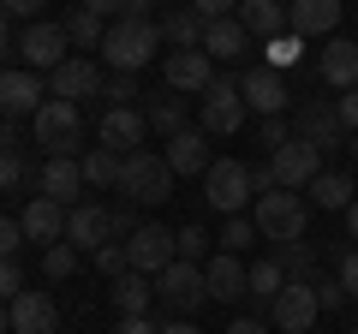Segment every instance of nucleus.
Segmentation results:
<instances>
[{"instance_id": "1", "label": "nucleus", "mask_w": 358, "mask_h": 334, "mask_svg": "<svg viewBox=\"0 0 358 334\" xmlns=\"http://www.w3.org/2000/svg\"><path fill=\"white\" fill-rule=\"evenodd\" d=\"M162 42H167L162 18H114L102 36V60H108V72H143Z\"/></svg>"}, {"instance_id": "2", "label": "nucleus", "mask_w": 358, "mask_h": 334, "mask_svg": "<svg viewBox=\"0 0 358 334\" xmlns=\"http://www.w3.org/2000/svg\"><path fill=\"white\" fill-rule=\"evenodd\" d=\"M173 180L179 173L167 167V155H155V150H131L126 167H120V191L138 209H162L167 197H173Z\"/></svg>"}, {"instance_id": "3", "label": "nucleus", "mask_w": 358, "mask_h": 334, "mask_svg": "<svg viewBox=\"0 0 358 334\" xmlns=\"http://www.w3.org/2000/svg\"><path fill=\"white\" fill-rule=\"evenodd\" d=\"M251 221H257V233H263L268 245H287V239H305V227H310V197L305 191H263L251 203Z\"/></svg>"}, {"instance_id": "4", "label": "nucleus", "mask_w": 358, "mask_h": 334, "mask_svg": "<svg viewBox=\"0 0 358 334\" xmlns=\"http://www.w3.org/2000/svg\"><path fill=\"white\" fill-rule=\"evenodd\" d=\"M30 131H36V143L48 155H78V138H84V114H78V102H60V96H48V102L36 108V119H30Z\"/></svg>"}, {"instance_id": "5", "label": "nucleus", "mask_w": 358, "mask_h": 334, "mask_svg": "<svg viewBox=\"0 0 358 334\" xmlns=\"http://www.w3.org/2000/svg\"><path fill=\"white\" fill-rule=\"evenodd\" d=\"M197 126L209 131V138H233V131L245 126V96H239V78H221L209 84L203 96H197Z\"/></svg>"}, {"instance_id": "6", "label": "nucleus", "mask_w": 358, "mask_h": 334, "mask_svg": "<svg viewBox=\"0 0 358 334\" xmlns=\"http://www.w3.org/2000/svg\"><path fill=\"white\" fill-rule=\"evenodd\" d=\"M203 203L221 209V215H245V203H251V167L233 161V155L209 161V173H203Z\"/></svg>"}, {"instance_id": "7", "label": "nucleus", "mask_w": 358, "mask_h": 334, "mask_svg": "<svg viewBox=\"0 0 358 334\" xmlns=\"http://www.w3.org/2000/svg\"><path fill=\"white\" fill-rule=\"evenodd\" d=\"M203 298H209V286H203V263H167V269L155 275V305L173 310V317H192Z\"/></svg>"}, {"instance_id": "8", "label": "nucleus", "mask_w": 358, "mask_h": 334, "mask_svg": "<svg viewBox=\"0 0 358 334\" xmlns=\"http://www.w3.org/2000/svg\"><path fill=\"white\" fill-rule=\"evenodd\" d=\"M72 36H66V24H48V18H36V24L18 30V60L30 66V72H54V66L72 60Z\"/></svg>"}, {"instance_id": "9", "label": "nucleus", "mask_w": 358, "mask_h": 334, "mask_svg": "<svg viewBox=\"0 0 358 334\" xmlns=\"http://www.w3.org/2000/svg\"><path fill=\"white\" fill-rule=\"evenodd\" d=\"M268 167H275V185H281V191H305V185L322 173V150H317V143H305V138L293 131L281 150L268 155Z\"/></svg>"}, {"instance_id": "10", "label": "nucleus", "mask_w": 358, "mask_h": 334, "mask_svg": "<svg viewBox=\"0 0 358 334\" xmlns=\"http://www.w3.org/2000/svg\"><path fill=\"white\" fill-rule=\"evenodd\" d=\"M126 257H131V269H138V275H150V281H155L167 263H179L173 227H162V221H143V227L126 239Z\"/></svg>"}, {"instance_id": "11", "label": "nucleus", "mask_w": 358, "mask_h": 334, "mask_svg": "<svg viewBox=\"0 0 358 334\" xmlns=\"http://www.w3.org/2000/svg\"><path fill=\"white\" fill-rule=\"evenodd\" d=\"M317 317H322V305H317V286L310 281H287L281 298L268 305V328H281V334H310Z\"/></svg>"}, {"instance_id": "12", "label": "nucleus", "mask_w": 358, "mask_h": 334, "mask_svg": "<svg viewBox=\"0 0 358 334\" xmlns=\"http://www.w3.org/2000/svg\"><path fill=\"white\" fill-rule=\"evenodd\" d=\"M162 78H167V90H179V96H203L215 84V60L203 48H173L167 66H162Z\"/></svg>"}, {"instance_id": "13", "label": "nucleus", "mask_w": 358, "mask_h": 334, "mask_svg": "<svg viewBox=\"0 0 358 334\" xmlns=\"http://www.w3.org/2000/svg\"><path fill=\"white\" fill-rule=\"evenodd\" d=\"M239 96H245V108H257L263 119L293 108V90H287V78L275 72V66H251V72L239 78Z\"/></svg>"}, {"instance_id": "14", "label": "nucleus", "mask_w": 358, "mask_h": 334, "mask_svg": "<svg viewBox=\"0 0 358 334\" xmlns=\"http://www.w3.org/2000/svg\"><path fill=\"white\" fill-rule=\"evenodd\" d=\"M42 102H48V90H42V78L30 72V66L0 72V114H6V119H36Z\"/></svg>"}, {"instance_id": "15", "label": "nucleus", "mask_w": 358, "mask_h": 334, "mask_svg": "<svg viewBox=\"0 0 358 334\" xmlns=\"http://www.w3.org/2000/svg\"><path fill=\"white\" fill-rule=\"evenodd\" d=\"M293 131H299L305 143H317L322 155L346 143V126H341V108H334V102H299V114H293Z\"/></svg>"}, {"instance_id": "16", "label": "nucleus", "mask_w": 358, "mask_h": 334, "mask_svg": "<svg viewBox=\"0 0 358 334\" xmlns=\"http://www.w3.org/2000/svg\"><path fill=\"white\" fill-rule=\"evenodd\" d=\"M102 66L84 60V54H72L66 66H54L48 72V96H60V102H84V96H102Z\"/></svg>"}, {"instance_id": "17", "label": "nucleus", "mask_w": 358, "mask_h": 334, "mask_svg": "<svg viewBox=\"0 0 358 334\" xmlns=\"http://www.w3.org/2000/svg\"><path fill=\"white\" fill-rule=\"evenodd\" d=\"M6 310H13V334H60V305L42 286H24Z\"/></svg>"}, {"instance_id": "18", "label": "nucleus", "mask_w": 358, "mask_h": 334, "mask_svg": "<svg viewBox=\"0 0 358 334\" xmlns=\"http://www.w3.org/2000/svg\"><path fill=\"white\" fill-rule=\"evenodd\" d=\"M108 239H114V209L78 203L72 215H66V245H72V251H102Z\"/></svg>"}, {"instance_id": "19", "label": "nucleus", "mask_w": 358, "mask_h": 334, "mask_svg": "<svg viewBox=\"0 0 358 334\" xmlns=\"http://www.w3.org/2000/svg\"><path fill=\"white\" fill-rule=\"evenodd\" d=\"M203 286H209V298H221V305H239V298L251 293V269H245V257L221 251V257L203 263Z\"/></svg>"}, {"instance_id": "20", "label": "nucleus", "mask_w": 358, "mask_h": 334, "mask_svg": "<svg viewBox=\"0 0 358 334\" xmlns=\"http://www.w3.org/2000/svg\"><path fill=\"white\" fill-rule=\"evenodd\" d=\"M143 131H150L143 108H108L102 126H96V138H102L114 155H131V150H143Z\"/></svg>"}, {"instance_id": "21", "label": "nucleus", "mask_w": 358, "mask_h": 334, "mask_svg": "<svg viewBox=\"0 0 358 334\" xmlns=\"http://www.w3.org/2000/svg\"><path fill=\"white\" fill-rule=\"evenodd\" d=\"M317 72L334 90H358V36H329V48L317 54Z\"/></svg>"}, {"instance_id": "22", "label": "nucleus", "mask_w": 358, "mask_h": 334, "mask_svg": "<svg viewBox=\"0 0 358 334\" xmlns=\"http://www.w3.org/2000/svg\"><path fill=\"white\" fill-rule=\"evenodd\" d=\"M341 0H287V30L293 36H334Z\"/></svg>"}, {"instance_id": "23", "label": "nucleus", "mask_w": 358, "mask_h": 334, "mask_svg": "<svg viewBox=\"0 0 358 334\" xmlns=\"http://www.w3.org/2000/svg\"><path fill=\"white\" fill-rule=\"evenodd\" d=\"M245 24V36L251 42H275L287 36V0H239V13H233Z\"/></svg>"}, {"instance_id": "24", "label": "nucleus", "mask_w": 358, "mask_h": 334, "mask_svg": "<svg viewBox=\"0 0 358 334\" xmlns=\"http://www.w3.org/2000/svg\"><path fill=\"white\" fill-rule=\"evenodd\" d=\"M78 191H84V161L78 155H48V167H42V197L78 209Z\"/></svg>"}, {"instance_id": "25", "label": "nucleus", "mask_w": 358, "mask_h": 334, "mask_svg": "<svg viewBox=\"0 0 358 334\" xmlns=\"http://www.w3.org/2000/svg\"><path fill=\"white\" fill-rule=\"evenodd\" d=\"M66 215H72V209H66V203H54V197H30V209L18 215V227H24V239L60 245V239H66Z\"/></svg>"}, {"instance_id": "26", "label": "nucleus", "mask_w": 358, "mask_h": 334, "mask_svg": "<svg viewBox=\"0 0 358 334\" xmlns=\"http://www.w3.org/2000/svg\"><path fill=\"white\" fill-rule=\"evenodd\" d=\"M209 131L203 126H185V131H179V138H167V167H173V173H197V180H203V173H209Z\"/></svg>"}, {"instance_id": "27", "label": "nucleus", "mask_w": 358, "mask_h": 334, "mask_svg": "<svg viewBox=\"0 0 358 334\" xmlns=\"http://www.w3.org/2000/svg\"><path fill=\"white\" fill-rule=\"evenodd\" d=\"M203 54L209 60H245L251 54V36H245L239 18H215V24H203Z\"/></svg>"}, {"instance_id": "28", "label": "nucleus", "mask_w": 358, "mask_h": 334, "mask_svg": "<svg viewBox=\"0 0 358 334\" xmlns=\"http://www.w3.org/2000/svg\"><path fill=\"white\" fill-rule=\"evenodd\" d=\"M108 293H114V310L120 317H150V305H155V281L150 275H120V281H108Z\"/></svg>"}, {"instance_id": "29", "label": "nucleus", "mask_w": 358, "mask_h": 334, "mask_svg": "<svg viewBox=\"0 0 358 334\" xmlns=\"http://www.w3.org/2000/svg\"><path fill=\"white\" fill-rule=\"evenodd\" d=\"M305 197H310L317 209H341V215H346V209H352V180H346V173H329V167H322L317 180L305 185Z\"/></svg>"}, {"instance_id": "30", "label": "nucleus", "mask_w": 358, "mask_h": 334, "mask_svg": "<svg viewBox=\"0 0 358 334\" xmlns=\"http://www.w3.org/2000/svg\"><path fill=\"white\" fill-rule=\"evenodd\" d=\"M78 161H84V185H96V191L114 185V191H120V167H126V155H114L108 143H96V150L78 155Z\"/></svg>"}, {"instance_id": "31", "label": "nucleus", "mask_w": 358, "mask_h": 334, "mask_svg": "<svg viewBox=\"0 0 358 334\" xmlns=\"http://www.w3.org/2000/svg\"><path fill=\"white\" fill-rule=\"evenodd\" d=\"M143 119H150V131H162V138H179V131L192 126V119H185V102H179V96H150Z\"/></svg>"}, {"instance_id": "32", "label": "nucleus", "mask_w": 358, "mask_h": 334, "mask_svg": "<svg viewBox=\"0 0 358 334\" xmlns=\"http://www.w3.org/2000/svg\"><path fill=\"white\" fill-rule=\"evenodd\" d=\"M162 36L173 42V48H203V18L185 6V13H167L162 18Z\"/></svg>"}, {"instance_id": "33", "label": "nucleus", "mask_w": 358, "mask_h": 334, "mask_svg": "<svg viewBox=\"0 0 358 334\" xmlns=\"http://www.w3.org/2000/svg\"><path fill=\"white\" fill-rule=\"evenodd\" d=\"M281 286H287V269H281L275 257H257V263H251V298L275 305V298H281Z\"/></svg>"}, {"instance_id": "34", "label": "nucleus", "mask_w": 358, "mask_h": 334, "mask_svg": "<svg viewBox=\"0 0 358 334\" xmlns=\"http://www.w3.org/2000/svg\"><path fill=\"white\" fill-rule=\"evenodd\" d=\"M60 24H66V36H72L78 48H102V36H108V24H102L96 13H90V6H78V13H66Z\"/></svg>"}, {"instance_id": "35", "label": "nucleus", "mask_w": 358, "mask_h": 334, "mask_svg": "<svg viewBox=\"0 0 358 334\" xmlns=\"http://www.w3.org/2000/svg\"><path fill=\"white\" fill-rule=\"evenodd\" d=\"M310 239H287V245H275V263L287 269V281H310Z\"/></svg>"}, {"instance_id": "36", "label": "nucleus", "mask_w": 358, "mask_h": 334, "mask_svg": "<svg viewBox=\"0 0 358 334\" xmlns=\"http://www.w3.org/2000/svg\"><path fill=\"white\" fill-rule=\"evenodd\" d=\"M138 72H108V84H102V102L108 108H138Z\"/></svg>"}, {"instance_id": "37", "label": "nucleus", "mask_w": 358, "mask_h": 334, "mask_svg": "<svg viewBox=\"0 0 358 334\" xmlns=\"http://www.w3.org/2000/svg\"><path fill=\"white\" fill-rule=\"evenodd\" d=\"M251 239H263V233H257V221H245V215H227V227H221V251L245 257V251H251Z\"/></svg>"}, {"instance_id": "38", "label": "nucleus", "mask_w": 358, "mask_h": 334, "mask_svg": "<svg viewBox=\"0 0 358 334\" xmlns=\"http://www.w3.org/2000/svg\"><path fill=\"white\" fill-rule=\"evenodd\" d=\"M263 48H268V60H263V66H275V72H287V66H299V54H305V36H293V30H287V36L263 42Z\"/></svg>"}, {"instance_id": "39", "label": "nucleus", "mask_w": 358, "mask_h": 334, "mask_svg": "<svg viewBox=\"0 0 358 334\" xmlns=\"http://www.w3.org/2000/svg\"><path fill=\"white\" fill-rule=\"evenodd\" d=\"M173 245H179V263H209V233L203 227H173Z\"/></svg>"}, {"instance_id": "40", "label": "nucleus", "mask_w": 358, "mask_h": 334, "mask_svg": "<svg viewBox=\"0 0 358 334\" xmlns=\"http://www.w3.org/2000/svg\"><path fill=\"white\" fill-rule=\"evenodd\" d=\"M90 257H96V269H102L108 281H120V275H131V257H126V245H114V239H108L102 251H90Z\"/></svg>"}, {"instance_id": "41", "label": "nucleus", "mask_w": 358, "mask_h": 334, "mask_svg": "<svg viewBox=\"0 0 358 334\" xmlns=\"http://www.w3.org/2000/svg\"><path fill=\"white\" fill-rule=\"evenodd\" d=\"M42 269H48V281H66V275H72L78 269V251H72V245H48V251H42Z\"/></svg>"}, {"instance_id": "42", "label": "nucleus", "mask_w": 358, "mask_h": 334, "mask_svg": "<svg viewBox=\"0 0 358 334\" xmlns=\"http://www.w3.org/2000/svg\"><path fill=\"white\" fill-rule=\"evenodd\" d=\"M287 138H293V119H287V114H268V119H263V126H257V143H263V150H268V155L281 150V143H287Z\"/></svg>"}, {"instance_id": "43", "label": "nucleus", "mask_w": 358, "mask_h": 334, "mask_svg": "<svg viewBox=\"0 0 358 334\" xmlns=\"http://www.w3.org/2000/svg\"><path fill=\"white\" fill-rule=\"evenodd\" d=\"M18 293H24V275H18V263L6 257V263H0V305H13Z\"/></svg>"}, {"instance_id": "44", "label": "nucleus", "mask_w": 358, "mask_h": 334, "mask_svg": "<svg viewBox=\"0 0 358 334\" xmlns=\"http://www.w3.org/2000/svg\"><path fill=\"white\" fill-rule=\"evenodd\" d=\"M192 13L203 18V24H215V18H233V13H239V0H192Z\"/></svg>"}, {"instance_id": "45", "label": "nucleus", "mask_w": 358, "mask_h": 334, "mask_svg": "<svg viewBox=\"0 0 358 334\" xmlns=\"http://www.w3.org/2000/svg\"><path fill=\"white\" fill-rule=\"evenodd\" d=\"M334 263H341V286H346V298H358V245H352V251L341 245V257H334Z\"/></svg>"}, {"instance_id": "46", "label": "nucleus", "mask_w": 358, "mask_h": 334, "mask_svg": "<svg viewBox=\"0 0 358 334\" xmlns=\"http://www.w3.org/2000/svg\"><path fill=\"white\" fill-rule=\"evenodd\" d=\"M18 180H24V161H18V150H0V191H13Z\"/></svg>"}, {"instance_id": "47", "label": "nucleus", "mask_w": 358, "mask_h": 334, "mask_svg": "<svg viewBox=\"0 0 358 334\" xmlns=\"http://www.w3.org/2000/svg\"><path fill=\"white\" fill-rule=\"evenodd\" d=\"M18 239H24V227H18L13 215H0V263H6V257L18 251Z\"/></svg>"}, {"instance_id": "48", "label": "nucleus", "mask_w": 358, "mask_h": 334, "mask_svg": "<svg viewBox=\"0 0 358 334\" xmlns=\"http://www.w3.org/2000/svg\"><path fill=\"white\" fill-rule=\"evenodd\" d=\"M310 286H317V305H322V310H341V305H346V286H341V281H310Z\"/></svg>"}, {"instance_id": "49", "label": "nucleus", "mask_w": 358, "mask_h": 334, "mask_svg": "<svg viewBox=\"0 0 358 334\" xmlns=\"http://www.w3.org/2000/svg\"><path fill=\"white\" fill-rule=\"evenodd\" d=\"M334 108H341V126L358 138V90H341V96H334Z\"/></svg>"}, {"instance_id": "50", "label": "nucleus", "mask_w": 358, "mask_h": 334, "mask_svg": "<svg viewBox=\"0 0 358 334\" xmlns=\"http://www.w3.org/2000/svg\"><path fill=\"white\" fill-rule=\"evenodd\" d=\"M78 6H90L96 18H108V24H114V18H126V6H131V0H78Z\"/></svg>"}, {"instance_id": "51", "label": "nucleus", "mask_w": 358, "mask_h": 334, "mask_svg": "<svg viewBox=\"0 0 358 334\" xmlns=\"http://www.w3.org/2000/svg\"><path fill=\"white\" fill-rule=\"evenodd\" d=\"M108 334H162V328H155L150 317H120V322H114Z\"/></svg>"}, {"instance_id": "52", "label": "nucleus", "mask_w": 358, "mask_h": 334, "mask_svg": "<svg viewBox=\"0 0 358 334\" xmlns=\"http://www.w3.org/2000/svg\"><path fill=\"white\" fill-rule=\"evenodd\" d=\"M18 42H13V13H6V6H0V72H6V54H13Z\"/></svg>"}, {"instance_id": "53", "label": "nucleus", "mask_w": 358, "mask_h": 334, "mask_svg": "<svg viewBox=\"0 0 358 334\" xmlns=\"http://www.w3.org/2000/svg\"><path fill=\"white\" fill-rule=\"evenodd\" d=\"M0 6H6L13 18H30V24H36V13L48 6V0H0Z\"/></svg>"}, {"instance_id": "54", "label": "nucleus", "mask_w": 358, "mask_h": 334, "mask_svg": "<svg viewBox=\"0 0 358 334\" xmlns=\"http://www.w3.org/2000/svg\"><path fill=\"white\" fill-rule=\"evenodd\" d=\"M251 191H257V197L275 191V167H268V161H263V167H251Z\"/></svg>"}, {"instance_id": "55", "label": "nucleus", "mask_w": 358, "mask_h": 334, "mask_svg": "<svg viewBox=\"0 0 358 334\" xmlns=\"http://www.w3.org/2000/svg\"><path fill=\"white\" fill-rule=\"evenodd\" d=\"M227 334H268V322H257V317H239Z\"/></svg>"}, {"instance_id": "56", "label": "nucleus", "mask_w": 358, "mask_h": 334, "mask_svg": "<svg viewBox=\"0 0 358 334\" xmlns=\"http://www.w3.org/2000/svg\"><path fill=\"white\" fill-rule=\"evenodd\" d=\"M162 334H197V328H192V317H173V322H162Z\"/></svg>"}, {"instance_id": "57", "label": "nucleus", "mask_w": 358, "mask_h": 334, "mask_svg": "<svg viewBox=\"0 0 358 334\" xmlns=\"http://www.w3.org/2000/svg\"><path fill=\"white\" fill-rule=\"evenodd\" d=\"M346 239L358 245V197H352V209H346Z\"/></svg>"}, {"instance_id": "58", "label": "nucleus", "mask_w": 358, "mask_h": 334, "mask_svg": "<svg viewBox=\"0 0 358 334\" xmlns=\"http://www.w3.org/2000/svg\"><path fill=\"white\" fill-rule=\"evenodd\" d=\"M0 150H13V119L0 114Z\"/></svg>"}, {"instance_id": "59", "label": "nucleus", "mask_w": 358, "mask_h": 334, "mask_svg": "<svg viewBox=\"0 0 358 334\" xmlns=\"http://www.w3.org/2000/svg\"><path fill=\"white\" fill-rule=\"evenodd\" d=\"M0 334H13V310L6 305H0Z\"/></svg>"}, {"instance_id": "60", "label": "nucleus", "mask_w": 358, "mask_h": 334, "mask_svg": "<svg viewBox=\"0 0 358 334\" xmlns=\"http://www.w3.org/2000/svg\"><path fill=\"white\" fill-rule=\"evenodd\" d=\"M352 161H358V138H352Z\"/></svg>"}, {"instance_id": "61", "label": "nucleus", "mask_w": 358, "mask_h": 334, "mask_svg": "<svg viewBox=\"0 0 358 334\" xmlns=\"http://www.w3.org/2000/svg\"><path fill=\"white\" fill-rule=\"evenodd\" d=\"M346 334H358V328H346Z\"/></svg>"}]
</instances>
